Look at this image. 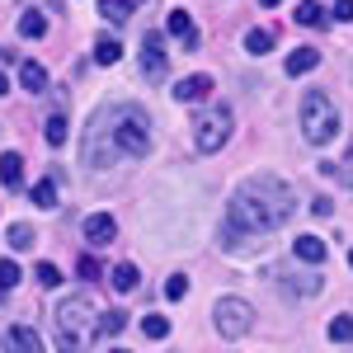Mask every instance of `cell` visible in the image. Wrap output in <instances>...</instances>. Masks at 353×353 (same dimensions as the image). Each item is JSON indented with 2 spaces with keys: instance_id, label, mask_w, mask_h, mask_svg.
Segmentation results:
<instances>
[{
  "instance_id": "obj_1",
  "label": "cell",
  "mask_w": 353,
  "mask_h": 353,
  "mask_svg": "<svg viewBox=\"0 0 353 353\" xmlns=\"http://www.w3.org/2000/svg\"><path fill=\"white\" fill-rule=\"evenodd\" d=\"M292 212H297V193L288 189V179H278L269 170H264V174H250L241 189L231 193V203H226L221 250H226V254H241V250H250L259 236L278 231Z\"/></svg>"
},
{
  "instance_id": "obj_2",
  "label": "cell",
  "mask_w": 353,
  "mask_h": 353,
  "mask_svg": "<svg viewBox=\"0 0 353 353\" xmlns=\"http://www.w3.org/2000/svg\"><path fill=\"white\" fill-rule=\"evenodd\" d=\"M146 151H151V113L141 104H104L81 137V156L94 170H109L118 161H141Z\"/></svg>"
},
{
  "instance_id": "obj_3",
  "label": "cell",
  "mask_w": 353,
  "mask_h": 353,
  "mask_svg": "<svg viewBox=\"0 0 353 353\" xmlns=\"http://www.w3.org/2000/svg\"><path fill=\"white\" fill-rule=\"evenodd\" d=\"M339 123H344V113L325 90H306V99H301V137L311 146H325V141L339 137Z\"/></svg>"
},
{
  "instance_id": "obj_4",
  "label": "cell",
  "mask_w": 353,
  "mask_h": 353,
  "mask_svg": "<svg viewBox=\"0 0 353 353\" xmlns=\"http://www.w3.org/2000/svg\"><path fill=\"white\" fill-rule=\"evenodd\" d=\"M90 321H94L90 297H66L61 301V306H57V339H61V349H81V344H90V339H94Z\"/></svg>"
},
{
  "instance_id": "obj_5",
  "label": "cell",
  "mask_w": 353,
  "mask_h": 353,
  "mask_svg": "<svg viewBox=\"0 0 353 353\" xmlns=\"http://www.w3.org/2000/svg\"><path fill=\"white\" fill-rule=\"evenodd\" d=\"M212 325H217L221 339H241V334L254 330V306L245 297H221L217 306H212Z\"/></svg>"
},
{
  "instance_id": "obj_6",
  "label": "cell",
  "mask_w": 353,
  "mask_h": 353,
  "mask_svg": "<svg viewBox=\"0 0 353 353\" xmlns=\"http://www.w3.org/2000/svg\"><path fill=\"white\" fill-rule=\"evenodd\" d=\"M226 141H231V109L217 104V109H208L198 123H193V146H198L203 156H212V151H221Z\"/></svg>"
},
{
  "instance_id": "obj_7",
  "label": "cell",
  "mask_w": 353,
  "mask_h": 353,
  "mask_svg": "<svg viewBox=\"0 0 353 353\" xmlns=\"http://www.w3.org/2000/svg\"><path fill=\"white\" fill-rule=\"evenodd\" d=\"M165 33L184 48V52H193L198 48V24L189 19V10H170V19H165Z\"/></svg>"
},
{
  "instance_id": "obj_8",
  "label": "cell",
  "mask_w": 353,
  "mask_h": 353,
  "mask_svg": "<svg viewBox=\"0 0 353 353\" xmlns=\"http://www.w3.org/2000/svg\"><path fill=\"white\" fill-rule=\"evenodd\" d=\"M273 278L288 288V292H297V297H316L321 288H325V278L321 273H292V269H273Z\"/></svg>"
},
{
  "instance_id": "obj_9",
  "label": "cell",
  "mask_w": 353,
  "mask_h": 353,
  "mask_svg": "<svg viewBox=\"0 0 353 353\" xmlns=\"http://www.w3.org/2000/svg\"><path fill=\"white\" fill-rule=\"evenodd\" d=\"M113 236H118V221H113V212H90V217H85V241L94 245V250L113 245Z\"/></svg>"
},
{
  "instance_id": "obj_10",
  "label": "cell",
  "mask_w": 353,
  "mask_h": 353,
  "mask_svg": "<svg viewBox=\"0 0 353 353\" xmlns=\"http://www.w3.org/2000/svg\"><path fill=\"white\" fill-rule=\"evenodd\" d=\"M141 71L146 76H165V33H146L141 38Z\"/></svg>"
},
{
  "instance_id": "obj_11",
  "label": "cell",
  "mask_w": 353,
  "mask_h": 353,
  "mask_svg": "<svg viewBox=\"0 0 353 353\" xmlns=\"http://www.w3.org/2000/svg\"><path fill=\"white\" fill-rule=\"evenodd\" d=\"M208 94H212V76H203V71L198 76H184V81L174 85V99L179 104H203Z\"/></svg>"
},
{
  "instance_id": "obj_12",
  "label": "cell",
  "mask_w": 353,
  "mask_h": 353,
  "mask_svg": "<svg viewBox=\"0 0 353 353\" xmlns=\"http://www.w3.org/2000/svg\"><path fill=\"white\" fill-rule=\"evenodd\" d=\"M292 259L321 269V264H325V241H321V236H297V241H292Z\"/></svg>"
},
{
  "instance_id": "obj_13",
  "label": "cell",
  "mask_w": 353,
  "mask_h": 353,
  "mask_svg": "<svg viewBox=\"0 0 353 353\" xmlns=\"http://www.w3.org/2000/svg\"><path fill=\"white\" fill-rule=\"evenodd\" d=\"M0 184H5V189H19V184H24V156H19V151H5V156H0Z\"/></svg>"
},
{
  "instance_id": "obj_14",
  "label": "cell",
  "mask_w": 353,
  "mask_h": 353,
  "mask_svg": "<svg viewBox=\"0 0 353 353\" xmlns=\"http://www.w3.org/2000/svg\"><path fill=\"white\" fill-rule=\"evenodd\" d=\"M19 85H24L28 94H43L48 90V71L38 61H19Z\"/></svg>"
},
{
  "instance_id": "obj_15",
  "label": "cell",
  "mask_w": 353,
  "mask_h": 353,
  "mask_svg": "<svg viewBox=\"0 0 353 353\" xmlns=\"http://www.w3.org/2000/svg\"><path fill=\"white\" fill-rule=\"evenodd\" d=\"M128 325V311H104L99 321H94V339H118Z\"/></svg>"
},
{
  "instance_id": "obj_16",
  "label": "cell",
  "mask_w": 353,
  "mask_h": 353,
  "mask_svg": "<svg viewBox=\"0 0 353 353\" xmlns=\"http://www.w3.org/2000/svg\"><path fill=\"white\" fill-rule=\"evenodd\" d=\"M137 5H141V0H99V14H104L109 24H128Z\"/></svg>"
},
{
  "instance_id": "obj_17",
  "label": "cell",
  "mask_w": 353,
  "mask_h": 353,
  "mask_svg": "<svg viewBox=\"0 0 353 353\" xmlns=\"http://www.w3.org/2000/svg\"><path fill=\"white\" fill-rule=\"evenodd\" d=\"M321 66V52L316 48H297V52L288 57V76H306V71H316Z\"/></svg>"
},
{
  "instance_id": "obj_18",
  "label": "cell",
  "mask_w": 353,
  "mask_h": 353,
  "mask_svg": "<svg viewBox=\"0 0 353 353\" xmlns=\"http://www.w3.org/2000/svg\"><path fill=\"white\" fill-rule=\"evenodd\" d=\"M273 43H278V38H273V28H250V33H245V52H250V57L273 52Z\"/></svg>"
},
{
  "instance_id": "obj_19",
  "label": "cell",
  "mask_w": 353,
  "mask_h": 353,
  "mask_svg": "<svg viewBox=\"0 0 353 353\" xmlns=\"http://www.w3.org/2000/svg\"><path fill=\"white\" fill-rule=\"evenodd\" d=\"M28 198H33V208L52 212V208H57V179H38V184L28 189Z\"/></svg>"
},
{
  "instance_id": "obj_20",
  "label": "cell",
  "mask_w": 353,
  "mask_h": 353,
  "mask_svg": "<svg viewBox=\"0 0 353 353\" xmlns=\"http://www.w3.org/2000/svg\"><path fill=\"white\" fill-rule=\"evenodd\" d=\"M321 170H325L330 179H339L344 189H353V141H349V156H344V161H339V165H334V161H325Z\"/></svg>"
},
{
  "instance_id": "obj_21",
  "label": "cell",
  "mask_w": 353,
  "mask_h": 353,
  "mask_svg": "<svg viewBox=\"0 0 353 353\" xmlns=\"http://www.w3.org/2000/svg\"><path fill=\"white\" fill-rule=\"evenodd\" d=\"M10 344H14V349L38 353V349H43V334H38L33 325H14V330H10Z\"/></svg>"
},
{
  "instance_id": "obj_22",
  "label": "cell",
  "mask_w": 353,
  "mask_h": 353,
  "mask_svg": "<svg viewBox=\"0 0 353 353\" xmlns=\"http://www.w3.org/2000/svg\"><path fill=\"white\" fill-rule=\"evenodd\" d=\"M109 283L118 288V292H137V283H141V273H137V264H118V269L109 273Z\"/></svg>"
},
{
  "instance_id": "obj_23",
  "label": "cell",
  "mask_w": 353,
  "mask_h": 353,
  "mask_svg": "<svg viewBox=\"0 0 353 353\" xmlns=\"http://www.w3.org/2000/svg\"><path fill=\"white\" fill-rule=\"evenodd\" d=\"M43 137H48L52 146H66V137H71V123H66L61 113H52V118L43 123Z\"/></svg>"
},
{
  "instance_id": "obj_24",
  "label": "cell",
  "mask_w": 353,
  "mask_h": 353,
  "mask_svg": "<svg viewBox=\"0 0 353 353\" xmlns=\"http://www.w3.org/2000/svg\"><path fill=\"white\" fill-rule=\"evenodd\" d=\"M5 241H10V250H33V245H38V236H33V226H24V221H14Z\"/></svg>"
},
{
  "instance_id": "obj_25",
  "label": "cell",
  "mask_w": 353,
  "mask_h": 353,
  "mask_svg": "<svg viewBox=\"0 0 353 353\" xmlns=\"http://www.w3.org/2000/svg\"><path fill=\"white\" fill-rule=\"evenodd\" d=\"M19 33H24V38H43V33H48V19H43L38 10H24V14H19Z\"/></svg>"
},
{
  "instance_id": "obj_26",
  "label": "cell",
  "mask_w": 353,
  "mask_h": 353,
  "mask_svg": "<svg viewBox=\"0 0 353 353\" xmlns=\"http://www.w3.org/2000/svg\"><path fill=\"white\" fill-rule=\"evenodd\" d=\"M118 57H123V43H118V38H99V43H94V61H99V66H113Z\"/></svg>"
},
{
  "instance_id": "obj_27",
  "label": "cell",
  "mask_w": 353,
  "mask_h": 353,
  "mask_svg": "<svg viewBox=\"0 0 353 353\" xmlns=\"http://www.w3.org/2000/svg\"><path fill=\"white\" fill-rule=\"evenodd\" d=\"M292 19H297V24H306V28H321V24H325V14H321V5H316V0H301Z\"/></svg>"
},
{
  "instance_id": "obj_28",
  "label": "cell",
  "mask_w": 353,
  "mask_h": 353,
  "mask_svg": "<svg viewBox=\"0 0 353 353\" xmlns=\"http://www.w3.org/2000/svg\"><path fill=\"white\" fill-rule=\"evenodd\" d=\"M141 334H146V339H170V321L151 311V316H141Z\"/></svg>"
},
{
  "instance_id": "obj_29",
  "label": "cell",
  "mask_w": 353,
  "mask_h": 353,
  "mask_svg": "<svg viewBox=\"0 0 353 353\" xmlns=\"http://www.w3.org/2000/svg\"><path fill=\"white\" fill-rule=\"evenodd\" d=\"M330 339L334 344H353V316H334L330 321Z\"/></svg>"
},
{
  "instance_id": "obj_30",
  "label": "cell",
  "mask_w": 353,
  "mask_h": 353,
  "mask_svg": "<svg viewBox=\"0 0 353 353\" xmlns=\"http://www.w3.org/2000/svg\"><path fill=\"white\" fill-rule=\"evenodd\" d=\"M165 297H170V301H184V297H189V278H184V273H174V278L165 283Z\"/></svg>"
},
{
  "instance_id": "obj_31",
  "label": "cell",
  "mask_w": 353,
  "mask_h": 353,
  "mask_svg": "<svg viewBox=\"0 0 353 353\" xmlns=\"http://www.w3.org/2000/svg\"><path fill=\"white\" fill-rule=\"evenodd\" d=\"M33 278H38V288H57V283H61V269H57V264H38Z\"/></svg>"
},
{
  "instance_id": "obj_32",
  "label": "cell",
  "mask_w": 353,
  "mask_h": 353,
  "mask_svg": "<svg viewBox=\"0 0 353 353\" xmlns=\"http://www.w3.org/2000/svg\"><path fill=\"white\" fill-rule=\"evenodd\" d=\"M19 283V264L14 259H0V288H14Z\"/></svg>"
},
{
  "instance_id": "obj_33",
  "label": "cell",
  "mask_w": 353,
  "mask_h": 353,
  "mask_svg": "<svg viewBox=\"0 0 353 353\" xmlns=\"http://www.w3.org/2000/svg\"><path fill=\"white\" fill-rule=\"evenodd\" d=\"M311 212H316V217H330V212H334V203L321 193V198H311Z\"/></svg>"
},
{
  "instance_id": "obj_34",
  "label": "cell",
  "mask_w": 353,
  "mask_h": 353,
  "mask_svg": "<svg viewBox=\"0 0 353 353\" xmlns=\"http://www.w3.org/2000/svg\"><path fill=\"white\" fill-rule=\"evenodd\" d=\"M334 19L349 24V19H353V0H334Z\"/></svg>"
},
{
  "instance_id": "obj_35",
  "label": "cell",
  "mask_w": 353,
  "mask_h": 353,
  "mask_svg": "<svg viewBox=\"0 0 353 353\" xmlns=\"http://www.w3.org/2000/svg\"><path fill=\"white\" fill-rule=\"evenodd\" d=\"M81 278H99V259H94V254H85V259H81Z\"/></svg>"
},
{
  "instance_id": "obj_36",
  "label": "cell",
  "mask_w": 353,
  "mask_h": 353,
  "mask_svg": "<svg viewBox=\"0 0 353 353\" xmlns=\"http://www.w3.org/2000/svg\"><path fill=\"white\" fill-rule=\"evenodd\" d=\"M5 90H10V81H5V71H0V94H5Z\"/></svg>"
},
{
  "instance_id": "obj_37",
  "label": "cell",
  "mask_w": 353,
  "mask_h": 353,
  "mask_svg": "<svg viewBox=\"0 0 353 353\" xmlns=\"http://www.w3.org/2000/svg\"><path fill=\"white\" fill-rule=\"evenodd\" d=\"M259 5H264V10H273V5H278V0H259Z\"/></svg>"
},
{
  "instance_id": "obj_38",
  "label": "cell",
  "mask_w": 353,
  "mask_h": 353,
  "mask_svg": "<svg viewBox=\"0 0 353 353\" xmlns=\"http://www.w3.org/2000/svg\"><path fill=\"white\" fill-rule=\"evenodd\" d=\"M349 269H353V250H349Z\"/></svg>"
},
{
  "instance_id": "obj_39",
  "label": "cell",
  "mask_w": 353,
  "mask_h": 353,
  "mask_svg": "<svg viewBox=\"0 0 353 353\" xmlns=\"http://www.w3.org/2000/svg\"><path fill=\"white\" fill-rule=\"evenodd\" d=\"M0 344H10V339H0Z\"/></svg>"
}]
</instances>
